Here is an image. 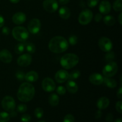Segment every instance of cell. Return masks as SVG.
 Masks as SVG:
<instances>
[{
    "instance_id": "obj_1",
    "label": "cell",
    "mask_w": 122,
    "mask_h": 122,
    "mask_svg": "<svg viewBox=\"0 0 122 122\" xmlns=\"http://www.w3.org/2000/svg\"><path fill=\"white\" fill-rule=\"evenodd\" d=\"M35 94V89L34 86L28 82H24L19 87L17 97L19 101L26 102L33 99Z\"/></svg>"
},
{
    "instance_id": "obj_2",
    "label": "cell",
    "mask_w": 122,
    "mask_h": 122,
    "mask_svg": "<svg viewBox=\"0 0 122 122\" xmlns=\"http://www.w3.org/2000/svg\"><path fill=\"white\" fill-rule=\"evenodd\" d=\"M48 48L52 52L60 54L67 50L69 48V43L64 37L61 36H56L50 41Z\"/></svg>"
},
{
    "instance_id": "obj_3",
    "label": "cell",
    "mask_w": 122,
    "mask_h": 122,
    "mask_svg": "<svg viewBox=\"0 0 122 122\" xmlns=\"http://www.w3.org/2000/svg\"><path fill=\"white\" fill-rule=\"evenodd\" d=\"M79 58L77 55L73 53L66 54L60 59V64L64 69H72L76 66L79 63Z\"/></svg>"
},
{
    "instance_id": "obj_4",
    "label": "cell",
    "mask_w": 122,
    "mask_h": 122,
    "mask_svg": "<svg viewBox=\"0 0 122 122\" xmlns=\"http://www.w3.org/2000/svg\"><path fill=\"white\" fill-rule=\"evenodd\" d=\"M12 35L14 39L21 42H26L29 36L27 30L23 26H16L14 27L12 31Z\"/></svg>"
},
{
    "instance_id": "obj_5",
    "label": "cell",
    "mask_w": 122,
    "mask_h": 122,
    "mask_svg": "<svg viewBox=\"0 0 122 122\" xmlns=\"http://www.w3.org/2000/svg\"><path fill=\"white\" fill-rule=\"evenodd\" d=\"M118 66L114 61L108 62L102 69V74L106 77H112L117 73Z\"/></svg>"
},
{
    "instance_id": "obj_6",
    "label": "cell",
    "mask_w": 122,
    "mask_h": 122,
    "mask_svg": "<svg viewBox=\"0 0 122 122\" xmlns=\"http://www.w3.org/2000/svg\"><path fill=\"white\" fill-rule=\"evenodd\" d=\"M93 13L89 9H85L81 11L79 15L78 21L81 25H86L92 21Z\"/></svg>"
},
{
    "instance_id": "obj_7",
    "label": "cell",
    "mask_w": 122,
    "mask_h": 122,
    "mask_svg": "<svg viewBox=\"0 0 122 122\" xmlns=\"http://www.w3.org/2000/svg\"><path fill=\"white\" fill-rule=\"evenodd\" d=\"M2 107L4 110L11 112L15 108V102L14 98L10 96H6L3 98L1 102Z\"/></svg>"
},
{
    "instance_id": "obj_8",
    "label": "cell",
    "mask_w": 122,
    "mask_h": 122,
    "mask_svg": "<svg viewBox=\"0 0 122 122\" xmlns=\"http://www.w3.org/2000/svg\"><path fill=\"white\" fill-rule=\"evenodd\" d=\"M98 46L102 51L108 52L113 49V43L109 38L102 37L98 41Z\"/></svg>"
},
{
    "instance_id": "obj_9",
    "label": "cell",
    "mask_w": 122,
    "mask_h": 122,
    "mask_svg": "<svg viewBox=\"0 0 122 122\" xmlns=\"http://www.w3.org/2000/svg\"><path fill=\"white\" fill-rule=\"evenodd\" d=\"M41 28V23L38 19H33L29 22L27 29L32 34H36L40 31Z\"/></svg>"
},
{
    "instance_id": "obj_10",
    "label": "cell",
    "mask_w": 122,
    "mask_h": 122,
    "mask_svg": "<svg viewBox=\"0 0 122 122\" xmlns=\"http://www.w3.org/2000/svg\"><path fill=\"white\" fill-rule=\"evenodd\" d=\"M43 7L48 13H54L58 8V3L56 0H45L43 2Z\"/></svg>"
},
{
    "instance_id": "obj_11",
    "label": "cell",
    "mask_w": 122,
    "mask_h": 122,
    "mask_svg": "<svg viewBox=\"0 0 122 122\" xmlns=\"http://www.w3.org/2000/svg\"><path fill=\"white\" fill-rule=\"evenodd\" d=\"M42 88L44 91L51 92L56 89V85L54 81L50 77H46L42 82Z\"/></svg>"
},
{
    "instance_id": "obj_12",
    "label": "cell",
    "mask_w": 122,
    "mask_h": 122,
    "mask_svg": "<svg viewBox=\"0 0 122 122\" xmlns=\"http://www.w3.org/2000/svg\"><path fill=\"white\" fill-rule=\"evenodd\" d=\"M32 61V57L29 54H25L20 56L17 58V63L19 66L21 67H27L31 64Z\"/></svg>"
},
{
    "instance_id": "obj_13",
    "label": "cell",
    "mask_w": 122,
    "mask_h": 122,
    "mask_svg": "<svg viewBox=\"0 0 122 122\" xmlns=\"http://www.w3.org/2000/svg\"><path fill=\"white\" fill-rule=\"evenodd\" d=\"M69 73L65 70H60L55 75V79L58 83H62L69 79Z\"/></svg>"
},
{
    "instance_id": "obj_14",
    "label": "cell",
    "mask_w": 122,
    "mask_h": 122,
    "mask_svg": "<svg viewBox=\"0 0 122 122\" xmlns=\"http://www.w3.org/2000/svg\"><path fill=\"white\" fill-rule=\"evenodd\" d=\"M89 81L92 84L100 85L104 82V77L100 73H92L89 76Z\"/></svg>"
},
{
    "instance_id": "obj_15",
    "label": "cell",
    "mask_w": 122,
    "mask_h": 122,
    "mask_svg": "<svg viewBox=\"0 0 122 122\" xmlns=\"http://www.w3.org/2000/svg\"><path fill=\"white\" fill-rule=\"evenodd\" d=\"M26 15L22 12H17L13 15L12 20L15 25H21L26 21Z\"/></svg>"
},
{
    "instance_id": "obj_16",
    "label": "cell",
    "mask_w": 122,
    "mask_h": 122,
    "mask_svg": "<svg viewBox=\"0 0 122 122\" xmlns=\"http://www.w3.org/2000/svg\"><path fill=\"white\" fill-rule=\"evenodd\" d=\"M112 9V5L108 1H102L99 5V11L102 14H108Z\"/></svg>"
},
{
    "instance_id": "obj_17",
    "label": "cell",
    "mask_w": 122,
    "mask_h": 122,
    "mask_svg": "<svg viewBox=\"0 0 122 122\" xmlns=\"http://www.w3.org/2000/svg\"><path fill=\"white\" fill-rule=\"evenodd\" d=\"M13 56L11 52L7 50H2L0 51V60L4 63L11 62Z\"/></svg>"
},
{
    "instance_id": "obj_18",
    "label": "cell",
    "mask_w": 122,
    "mask_h": 122,
    "mask_svg": "<svg viewBox=\"0 0 122 122\" xmlns=\"http://www.w3.org/2000/svg\"><path fill=\"white\" fill-rule=\"evenodd\" d=\"M110 104L109 99L106 97H102L98 100L97 106L99 110H104L108 107Z\"/></svg>"
},
{
    "instance_id": "obj_19",
    "label": "cell",
    "mask_w": 122,
    "mask_h": 122,
    "mask_svg": "<svg viewBox=\"0 0 122 122\" xmlns=\"http://www.w3.org/2000/svg\"><path fill=\"white\" fill-rule=\"evenodd\" d=\"M58 14L59 16L63 19H68L70 18V15H71V12H70V9L67 7H61L58 10Z\"/></svg>"
},
{
    "instance_id": "obj_20",
    "label": "cell",
    "mask_w": 122,
    "mask_h": 122,
    "mask_svg": "<svg viewBox=\"0 0 122 122\" xmlns=\"http://www.w3.org/2000/svg\"><path fill=\"white\" fill-rule=\"evenodd\" d=\"M66 88L68 92L71 94H75L78 91V86L74 81L69 80L66 84Z\"/></svg>"
},
{
    "instance_id": "obj_21",
    "label": "cell",
    "mask_w": 122,
    "mask_h": 122,
    "mask_svg": "<svg viewBox=\"0 0 122 122\" xmlns=\"http://www.w3.org/2000/svg\"><path fill=\"white\" fill-rule=\"evenodd\" d=\"M38 73L35 71H30L25 74V80L29 82H35L38 79Z\"/></svg>"
},
{
    "instance_id": "obj_22",
    "label": "cell",
    "mask_w": 122,
    "mask_h": 122,
    "mask_svg": "<svg viewBox=\"0 0 122 122\" xmlns=\"http://www.w3.org/2000/svg\"><path fill=\"white\" fill-rule=\"evenodd\" d=\"M60 101L59 97L56 94H52L49 96L48 102L49 104L52 107H56Z\"/></svg>"
},
{
    "instance_id": "obj_23",
    "label": "cell",
    "mask_w": 122,
    "mask_h": 122,
    "mask_svg": "<svg viewBox=\"0 0 122 122\" xmlns=\"http://www.w3.org/2000/svg\"><path fill=\"white\" fill-rule=\"evenodd\" d=\"M104 82L107 87L110 88H114L117 85L116 81L110 77H104Z\"/></svg>"
},
{
    "instance_id": "obj_24",
    "label": "cell",
    "mask_w": 122,
    "mask_h": 122,
    "mask_svg": "<svg viewBox=\"0 0 122 122\" xmlns=\"http://www.w3.org/2000/svg\"><path fill=\"white\" fill-rule=\"evenodd\" d=\"M104 23L108 26H112L114 25L116 22L115 19L113 16L110 15H106L103 19Z\"/></svg>"
},
{
    "instance_id": "obj_25",
    "label": "cell",
    "mask_w": 122,
    "mask_h": 122,
    "mask_svg": "<svg viewBox=\"0 0 122 122\" xmlns=\"http://www.w3.org/2000/svg\"><path fill=\"white\" fill-rule=\"evenodd\" d=\"M25 50L29 54H33L36 51L35 45L32 42H26L25 44Z\"/></svg>"
},
{
    "instance_id": "obj_26",
    "label": "cell",
    "mask_w": 122,
    "mask_h": 122,
    "mask_svg": "<svg viewBox=\"0 0 122 122\" xmlns=\"http://www.w3.org/2000/svg\"><path fill=\"white\" fill-rule=\"evenodd\" d=\"M25 44L22 42L19 43V44H17L15 46V48H14V51L17 54H21L25 51Z\"/></svg>"
},
{
    "instance_id": "obj_27",
    "label": "cell",
    "mask_w": 122,
    "mask_h": 122,
    "mask_svg": "<svg viewBox=\"0 0 122 122\" xmlns=\"http://www.w3.org/2000/svg\"><path fill=\"white\" fill-rule=\"evenodd\" d=\"M113 9L117 12H121L122 11V0H116L113 4Z\"/></svg>"
},
{
    "instance_id": "obj_28",
    "label": "cell",
    "mask_w": 122,
    "mask_h": 122,
    "mask_svg": "<svg viewBox=\"0 0 122 122\" xmlns=\"http://www.w3.org/2000/svg\"><path fill=\"white\" fill-rule=\"evenodd\" d=\"M80 76H81V72H80V71H79L77 70H73V71H71L69 74V79L71 80V81H74V80L77 79L80 77Z\"/></svg>"
},
{
    "instance_id": "obj_29",
    "label": "cell",
    "mask_w": 122,
    "mask_h": 122,
    "mask_svg": "<svg viewBox=\"0 0 122 122\" xmlns=\"http://www.w3.org/2000/svg\"><path fill=\"white\" fill-rule=\"evenodd\" d=\"M10 119V114L7 112H0V122H8Z\"/></svg>"
},
{
    "instance_id": "obj_30",
    "label": "cell",
    "mask_w": 122,
    "mask_h": 122,
    "mask_svg": "<svg viewBox=\"0 0 122 122\" xmlns=\"http://www.w3.org/2000/svg\"><path fill=\"white\" fill-rule=\"evenodd\" d=\"M34 114L36 117L38 118V119H41V118L42 117L43 115H44V111H43L42 108L38 107L35 110Z\"/></svg>"
},
{
    "instance_id": "obj_31",
    "label": "cell",
    "mask_w": 122,
    "mask_h": 122,
    "mask_svg": "<svg viewBox=\"0 0 122 122\" xmlns=\"http://www.w3.org/2000/svg\"><path fill=\"white\" fill-rule=\"evenodd\" d=\"M77 41H78V38L75 35H71L69 36V39H68V43L70 44L71 45H75L77 44Z\"/></svg>"
},
{
    "instance_id": "obj_32",
    "label": "cell",
    "mask_w": 122,
    "mask_h": 122,
    "mask_svg": "<svg viewBox=\"0 0 122 122\" xmlns=\"http://www.w3.org/2000/svg\"><path fill=\"white\" fill-rule=\"evenodd\" d=\"M15 77L19 81H23L25 80V73L23 71L21 70H19L16 72L15 73Z\"/></svg>"
},
{
    "instance_id": "obj_33",
    "label": "cell",
    "mask_w": 122,
    "mask_h": 122,
    "mask_svg": "<svg viewBox=\"0 0 122 122\" xmlns=\"http://www.w3.org/2000/svg\"><path fill=\"white\" fill-rule=\"evenodd\" d=\"M114 53L113 51H110V52H108V53L106 56V60L108 62L113 61V60L114 59Z\"/></svg>"
},
{
    "instance_id": "obj_34",
    "label": "cell",
    "mask_w": 122,
    "mask_h": 122,
    "mask_svg": "<svg viewBox=\"0 0 122 122\" xmlns=\"http://www.w3.org/2000/svg\"><path fill=\"white\" fill-rule=\"evenodd\" d=\"M27 107L26 106V105L23 104H19V106L17 107V111L19 113H25L27 111Z\"/></svg>"
},
{
    "instance_id": "obj_35",
    "label": "cell",
    "mask_w": 122,
    "mask_h": 122,
    "mask_svg": "<svg viewBox=\"0 0 122 122\" xmlns=\"http://www.w3.org/2000/svg\"><path fill=\"white\" fill-rule=\"evenodd\" d=\"M100 0H88L87 5L90 8H94L95 6L97 5Z\"/></svg>"
},
{
    "instance_id": "obj_36",
    "label": "cell",
    "mask_w": 122,
    "mask_h": 122,
    "mask_svg": "<svg viewBox=\"0 0 122 122\" xmlns=\"http://www.w3.org/2000/svg\"><path fill=\"white\" fill-rule=\"evenodd\" d=\"M63 122H75V117L71 114H68L64 117Z\"/></svg>"
},
{
    "instance_id": "obj_37",
    "label": "cell",
    "mask_w": 122,
    "mask_h": 122,
    "mask_svg": "<svg viewBox=\"0 0 122 122\" xmlns=\"http://www.w3.org/2000/svg\"><path fill=\"white\" fill-rule=\"evenodd\" d=\"M57 92L60 95H65L66 92V89L64 88L63 86H59L57 87Z\"/></svg>"
},
{
    "instance_id": "obj_38",
    "label": "cell",
    "mask_w": 122,
    "mask_h": 122,
    "mask_svg": "<svg viewBox=\"0 0 122 122\" xmlns=\"http://www.w3.org/2000/svg\"><path fill=\"white\" fill-rule=\"evenodd\" d=\"M30 120L31 117L28 114H25L21 117V121L22 122H30Z\"/></svg>"
},
{
    "instance_id": "obj_39",
    "label": "cell",
    "mask_w": 122,
    "mask_h": 122,
    "mask_svg": "<svg viewBox=\"0 0 122 122\" xmlns=\"http://www.w3.org/2000/svg\"><path fill=\"white\" fill-rule=\"evenodd\" d=\"M116 110L119 112L120 114H122V102L121 101H118L116 104Z\"/></svg>"
},
{
    "instance_id": "obj_40",
    "label": "cell",
    "mask_w": 122,
    "mask_h": 122,
    "mask_svg": "<svg viewBox=\"0 0 122 122\" xmlns=\"http://www.w3.org/2000/svg\"><path fill=\"white\" fill-rule=\"evenodd\" d=\"M94 19H95V21H96V22H100V21L102 19V14H101V13H97V14L95 15Z\"/></svg>"
},
{
    "instance_id": "obj_41",
    "label": "cell",
    "mask_w": 122,
    "mask_h": 122,
    "mask_svg": "<svg viewBox=\"0 0 122 122\" xmlns=\"http://www.w3.org/2000/svg\"><path fill=\"white\" fill-rule=\"evenodd\" d=\"M113 119H114V117H113V114L112 113H108L106 116V120L107 122H112L113 120Z\"/></svg>"
},
{
    "instance_id": "obj_42",
    "label": "cell",
    "mask_w": 122,
    "mask_h": 122,
    "mask_svg": "<svg viewBox=\"0 0 122 122\" xmlns=\"http://www.w3.org/2000/svg\"><path fill=\"white\" fill-rule=\"evenodd\" d=\"M10 30L7 26H4V27H2V33H3L5 35H8L10 34Z\"/></svg>"
},
{
    "instance_id": "obj_43",
    "label": "cell",
    "mask_w": 122,
    "mask_h": 122,
    "mask_svg": "<svg viewBox=\"0 0 122 122\" xmlns=\"http://www.w3.org/2000/svg\"><path fill=\"white\" fill-rule=\"evenodd\" d=\"M102 116V112H101V110H98L97 111L95 114V117L96 119H100Z\"/></svg>"
},
{
    "instance_id": "obj_44",
    "label": "cell",
    "mask_w": 122,
    "mask_h": 122,
    "mask_svg": "<svg viewBox=\"0 0 122 122\" xmlns=\"http://www.w3.org/2000/svg\"><path fill=\"white\" fill-rule=\"evenodd\" d=\"M117 97H118V98L122 99V88L120 87L119 89V90L117 92Z\"/></svg>"
},
{
    "instance_id": "obj_45",
    "label": "cell",
    "mask_w": 122,
    "mask_h": 122,
    "mask_svg": "<svg viewBox=\"0 0 122 122\" xmlns=\"http://www.w3.org/2000/svg\"><path fill=\"white\" fill-rule=\"evenodd\" d=\"M4 22H5V20H4V19L3 16L0 14V28L3 27L4 25Z\"/></svg>"
},
{
    "instance_id": "obj_46",
    "label": "cell",
    "mask_w": 122,
    "mask_h": 122,
    "mask_svg": "<svg viewBox=\"0 0 122 122\" xmlns=\"http://www.w3.org/2000/svg\"><path fill=\"white\" fill-rule=\"evenodd\" d=\"M69 1H70V0H58L59 4H60L61 5L67 4L69 2Z\"/></svg>"
},
{
    "instance_id": "obj_47",
    "label": "cell",
    "mask_w": 122,
    "mask_h": 122,
    "mask_svg": "<svg viewBox=\"0 0 122 122\" xmlns=\"http://www.w3.org/2000/svg\"><path fill=\"white\" fill-rule=\"evenodd\" d=\"M10 117H15L17 116V113L16 112H15L14 110L12 111V112H10Z\"/></svg>"
},
{
    "instance_id": "obj_48",
    "label": "cell",
    "mask_w": 122,
    "mask_h": 122,
    "mask_svg": "<svg viewBox=\"0 0 122 122\" xmlns=\"http://www.w3.org/2000/svg\"><path fill=\"white\" fill-rule=\"evenodd\" d=\"M118 21H119L120 25L122 24V13H120V14L119 15V18H118Z\"/></svg>"
},
{
    "instance_id": "obj_49",
    "label": "cell",
    "mask_w": 122,
    "mask_h": 122,
    "mask_svg": "<svg viewBox=\"0 0 122 122\" xmlns=\"http://www.w3.org/2000/svg\"><path fill=\"white\" fill-rule=\"evenodd\" d=\"M9 1H10L11 3L17 4V3H18V2H19V1H20V0H9Z\"/></svg>"
},
{
    "instance_id": "obj_50",
    "label": "cell",
    "mask_w": 122,
    "mask_h": 122,
    "mask_svg": "<svg viewBox=\"0 0 122 122\" xmlns=\"http://www.w3.org/2000/svg\"><path fill=\"white\" fill-rule=\"evenodd\" d=\"M114 122H122V118H119V119H117L114 120Z\"/></svg>"
},
{
    "instance_id": "obj_51",
    "label": "cell",
    "mask_w": 122,
    "mask_h": 122,
    "mask_svg": "<svg viewBox=\"0 0 122 122\" xmlns=\"http://www.w3.org/2000/svg\"><path fill=\"white\" fill-rule=\"evenodd\" d=\"M44 122V121H39V122Z\"/></svg>"
}]
</instances>
